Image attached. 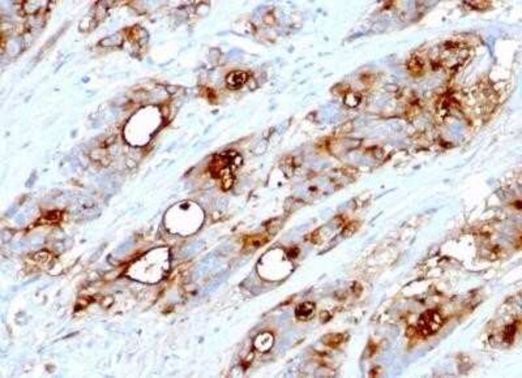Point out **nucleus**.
<instances>
[{
  "label": "nucleus",
  "mask_w": 522,
  "mask_h": 378,
  "mask_svg": "<svg viewBox=\"0 0 522 378\" xmlns=\"http://www.w3.org/2000/svg\"><path fill=\"white\" fill-rule=\"evenodd\" d=\"M315 311H316V306L314 303L304 302L299 304L297 308H296L295 314H296V318L299 320L308 321L314 317L315 315Z\"/></svg>",
  "instance_id": "7ed1b4c3"
},
{
  "label": "nucleus",
  "mask_w": 522,
  "mask_h": 378,
  "mask_svg": "<svg viewBox=\"0 0 522 378\" xmlns=\"http://www.w3.org/2000/svg\"><path fill=\"white\" fill-rule=\"evenodd\" d=\"M420 332L425 336L436 333L443 325V319L436 311H427L419 320Z\"/></svg>",
  "instance_id": "f257e3e1"
},
{
  "label": "nucleus",
  "mask_w": 522,
  "mask_h": 378,
  "mask_svg": "<svg viewBox=\"0 0 522 378\" xmlns=\"http://www.w3.org/2000/svg\"><path fill=\"white\" fill-rule=\"evenodd\" d=\"M248 80V74L242 71H235L227 76L226 84L231 89L241 88Z\"/></svg>",
  "instance_id": "f03ea898"
},
{
  "label": "nucleus",
  "mask_w": 522,
  "mask_h": 378,
  "mask_svg": "<svg viewBox=\"0 0 522 378\" xmlns=\"http://www.w3.org/2000/svg\"><path fill=\"white\" fill-rule=\"evenodd\" d=\"M273 344V336L269 332L261 333L255 340V347L260 352H266Z\"/></svg>",
  "instance_id": "20e7f679"
},
{
  "label": "nucleus",
  "mask_w": 522,
  "mask_h": 378,
  "mask_svg": "<svg viewBox=\"0 0 522 378\" xmlns=\"http://www.w3.org/2000/svg\"><path fill=\"white\" fill-rule=\"evenodd\" d=\"M342 340L343 336L339 333H330L322 338L323 343L330 348H336L338 345H340Z\"/></svg>",
  "instance_id": "39448f33"
}]
</instances>
